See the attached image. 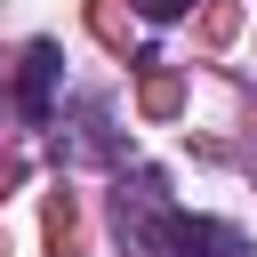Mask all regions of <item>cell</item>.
Listing matches in <instances>:
<instances>
[{
    "label": "cell",
    "instance_id": "obj_1",
    "mask_svg": "<svg viewBox=\"0 0 257 257\" xmlns=\"http://www.w3.org/2000/svg\"><path fill=\"white\" fill-rule=\"evenodd\" d=\"M145 249L153 257H249V241L225 217H161L145 225Z\"/></svg>",
    "mask_w": 257,
    "mask_h": 257
},
{
    "label": "cell",
    "instance_id": "obj_2",
    "mask_svg": "<svg viewBox=\"0 0 257 257\" xmlns=\"http://www.w3.org/2000/svg\"><path fill=\"white\" fill-rule=\"evenodd\" d=\"M56 72H64L56 40H32V48H24V72H16V112H24V120H48V112H56Z\"/></svg>",
    "mask_w": 257,
    "mask_h": 257
},
{
    "label": "cell",
    "instance_id": "obj_3",
    "mask_svg": "<svg viewBox=\"0 0 257 257\" xmlns=\"http://www.w3.org/2000/svg\"><path fill=\"white\" fill-rule=\"evenodd\" d=\"M137 8H145V16H153V24H169V16H185V8H193V0H137Z\"/></svg>",
    "mask_w": 257,
    "mask_h": 257
}]
</instances>
